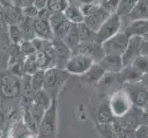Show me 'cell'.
I'll list each match as a JSON object with an SVG mask.
<instances>
[{"label":"cell","mask_w":148,"mask_h":138,"mask_svg":"<svg viewBox=\"0 0 148 138\" xmlns=\"http://www.w3.org/2000/svg\"><path fill=\"white\" fill-rule=\"evenodd\" d=\"M57 135V100L53 99L38 126L37 138H56Z\"/></svg>","instance_id":"cell-1"},{"label":"cell","mask_w":148,"mask_h":138,"mask_svg":"<svg viewBox=\"0 0 148 138\" xmlns=\"http://www.w3.org/2000/svg\"><path fill=\"white\" fill-rule=\"evenodd\" d=\"M69 74L64 69L51 67L44 70L43 89L52 99L57 97L59 90L68 79Z\"/></svg>","instance_id":"cell-2"},{"label":"cell","mask_w":148,"mask_h":138,"mask_svg":"<svg viewBox=\"0 0 148 138\" xmlns=\"http://www.w3.org/2000/svg\"><path fill=\"white\" fill-rule=\"evenodd\" d=\"M21 78L13 74L4 72L0 75V95L7 100H14L21 95Z\"/></svg>","instance_id":"cell-3"},{"label":"cell","mask_w":148,"mask_h":138,"mask_svg":"<svg viewBox=\"0 0 148 138\" xmlns=\"http://www.w3.org/2000/svg\"><path fill=\"white\" fill-rule=\"evenodd\" d=\"M121 26V16L117 12L111 13L100 26L98 32H96V42H98L100 44L103 43L105 41L120 32Z\"/></svg>","instance_id":"cell-4"},{"label":"cell","mask_w":148,"mask_h":138,"mask_svg":"<svg viewBox=\"0 0 148 138\" xmlns=\"http://www.w3.org/2000/svg\"><path fill=\"white\" fill-rule=\"evenodd\" d=\"M93 64L94 61L88 56L82 54L72 53L65 65L64 70L69 75L82 76L92 66Z\"/></svg>","instance_id":"cell-5"},{"label":"cell","mask_w":148,"mask_h":138,"mask_svg":"<svg viewBox=\"0 0 148 138\" xmlns=\"http://www.w3.org/2000/svg\"><path fill=\"white\" fill-rule=\"evenodd\" d=\"M109 105L115 118H121L124 116L132 108V102L124 89L117 91L112 95L109 101Z\"/></svg>","instance_id":"cell-6"},{"label":"cell","mask_w":148,"mask_h":138,"mask_svg":"<svg viewBox=\"0 0 148 138\" xmlns=\"http://www.w3.org/2000/svg\"><path fill=\"white\" fill-rule=\"evenodd\" d=\"M130 36L126 32H118L114 36L101 43L105 54L121 56L128 45Z\"/></svg>","instance_id":"cell-7"},{"label":"cell","mask_w":148,"mask_h":138,"mask_svg":"<svg viewBox=\"0 0 148 138\" xmlns=\"http://www.w3.org/2000/svg\"><path fill=\"white\" fill-rule=\"evenodd\" d=\"M124 90L128 95L132 106L143 110L148 99V90L141 83V81L132 84H125Z\"/></svg>","instance_id":"cell-8"},{"label":"cell","mask_w":148,"mask_h":138,"mask_svg":"<svg viewBox=\"0 0 148 138\" xmlns=\"http://www.w3.org/2000/svg\"><path fill=\"white\" fill-rule=\"evenodd\" d=\"M72 53L85 54L92 59L94 63H99L105 55L102 45L96 41L80 43L77 47L72 51Z\"/></svg>","instance_id":"cell-9"},{"label":"cell","mask_w":148,"mask_h":138,"mask_svg":"<svg viewBox=\"0 0 148 138\" xmlns=\"http://www.w3.org/2000/svg\"><path fill=\"white\" fill-rule=\"evenodd\" d=\"M53 48L55 61V67L60 69H64L65 65L69 60L72 51L66 45L63 41L53 40Z\"/></svg>","instance_id":"cell-10"},{"label":"cell","mask_w":148,"mask_h":138,"mask_svg":"<svg viewBox=\"0 0 148 138\" xmlns=\"http://www.w3.org/2000/svg\"><path fill=\"white\" fill-rule=\"evenodd\" d=\"M143 37L140 36H131L129 39V43L121 55L122 65L123 66H129L134 62V60L140 54L141 43L143 41Z\"/></svg>","instance_id":"cell-11"},{"label":"cell","mask_w":148,"mask_h":138,"mask_svg":"<svg viewBox=\"0 0 148 138\" xmlns=\"http://www.w3.org/2000/svg\"><path fill=\"white\" fill-rule=\"evenodd\" d=\"M32 29L35 34V37L42 39V40L53 41L54 39L53 32L48 20H42L38 18L33 19Z\"/></svg>","instance_id":"cell-12"},{"label":"cell","mask_w":148,"mask_h":138,"mask_svg":"<svg viewBox=\"0 0 148 138\" xmlns=\"http://www.w3.org/2000/svg\"><path fill=\"white\" fill-rule=\"evenodd\" d=\"M99 64L106 73L110 74H117L123 67L121 56L113 54H105Z\"/></svg>","instance_id":"cell-13"},{"label":"cell","mask_w":148,"mask_h":138,"mask_svg":"<svg viewBox=\"0 0 148 138\" xmlns=\"http://www.w3.org/2000/svg\"><path fill=\"white\" fill-rule=\"evenodd\" d=\"M143 75L134 69L132 65L123 66L121 71L117 73V81L121 84H132L140 82Z\"/></svg>","instance_id":"cell-14"},{"label":"cell","mask_w":148,"mask_h":138,"mask_svg":"<svg viewBox=\"0 0 148 138\" xmlns=\"http://www.w3.org/2000/svg\"><path fill=\"white\" fill-rule=\"evenodd\" d=\"M101 6V5H100ZM110 15V12L105 10L103 8H100V9L95 14L91 15V16L86 17L84 19V23L88 26L91 30H93L94 32H97L100 28V26L105 20L108 19V17Z\"/></svg>","instance_id":"cell-15"},{"label":"cell","mask_w":148,"mask_h":138,"mask_svg":"<svg viewBox=\"0 0 148 138\" xmlns=\"http://www.w3.org/2000/svg\"><path fill=\"white\" fill-rule=\"evenodd\" d=\"M106 72L99 65V64L94 63L92 66L84 75L81 76V78H82V81L84 83L93 85V84L99 83V81L103 78Z\"/></svg>","instance_id":"cell-16"},{"label":"cell","mask_w":148,"mask_h":138,"mask_svg":"<svg viewBox=\"0 0 148 138\" xmlns=\"http://www.w3.org/2000/svg\"><path fill=\"white\" fill-rule=\"evenodd\" d=\"M129 36H148V19H134L127 28L126 32Z\"/></svg>","instance_id":"cell-17"},{"label":"cell","mask_w":148,"mask_h":138,"mask_svg":"<svg viewBox=\"0 0 148 138\" xmlns=\"http://www.w3.org/2000/svg\"><path fill=\"white\" fill-rule=\"evenodd\" d=\"M10 45L8 34H0V70L8 68Z\"/></svg>","instance_id":"cell-18"},{"label":"cell","mask_w":148,"mask_h":138,"mask_svg":"<svg viewBox=\"0 0 148 138\" xmlns=\"http://www.w3.org/2000/svg\"><path fill=\"white\" fill-rule=\"evenodd\" d=\"M118 138H135V130L127 125L120 119H115L112 122Z\"/></svg>","instance_id":"cell-19"},{"label":"cell","mask_w":148,"mask_h":138,"mask_svg":"<svg viewBox=\"0 0 148 138\" xmlns=\"http://www.w3.org/2000/svg\"><path fill=\"white\" fill-rule=\"evenodd\" d=\"M129 16L134 19H148V0H138L132 8Z\"/></svg>","instance_id":"cell-20"},{"label":"cell","mask_w":148,"mask_h":138,"mask_svg":"<svg viewBox=\"0 0 148 138\" xmlns=\"http://www.w3.org/2000/svg\"><path fill=\"white\" fill-rule=\"evenodd\" d=\"M64 15L65 19L72 24H80L84 22V15L80 9V7L76 6H69L66 8V9L64 11Z\"/></svg>","instance_id":"cell-21"},{"label":"cell","mask_w":148,"mask_h":138,"mask_svg":"<svg viewBox=\"0 0 148 138\" xmlns=\"http://www.w3.org/2000/svg\"><path fill=\"white\" fill-rule=\"evenodd\" d=\"M115 116L111 112L109 103H103L97 112V120L99 124H112L115 121Z\"/></svg>","instance_id":"cell-22"},{"label":"cell","mask_w":148,"mask_h":138,"mask_svg":"<svg viewBox=\"0 0 148 138\" xmlns=\"http://www.w3.org/2000/svg\"><path fill=\"white\" fill-rule=\"evenodd\" d=\"M72 25L73 24L71 22H69L66 19L64 20H63L61 23H59L57 26L53 29L54 39L63 41L66 36H67V34L69 33L71 28H72Z\"/></svg>","instance_id":"cell-23"},{"label":"cell","mask_w":148,"mask_h":138,"mask_svg":"<svg viewBox=\"0 0 148 138\" xmlns=\"http://www.w3.org/2000/svg\"><path fill=\"white\" fill-rule=\"evenodd\" d=\"M63 42L68 46L71 51H74L79 45L80 39H79L77 28H76L75 24L72 25V28H71L69 33L67 34V36L63 40Z\"/></svg>","instance_id":"cell-24"},{"label":"cell","mask_w":148,"mask_h":138,"mask_svg":"<svg viewBox=\"0 0 148 138\" xmlns=\"http://www.w3.org/2000/svg\"><path fill=\"white\" fill-rule=\"evenodd\" d=\"M76 28H77L80 43L96 41V32H94L93 30H91L84 22L77 24L76 25Z\"/></svg>","instance_id":"cell-25"},{"label":"cell","mask_w":148,"mask_h":138,"mask_svg":"<svg viewBox=\"0 0 148 138\" xmlns=\"http://www.w3.org/2000/svg\"><path fill=\"white\" fill-rule=\"evenodd\" d=\"M53 99L48 95V93L44 89H40L37 92H35L33 102L39 104L40 106L43 107L45 110H47L51 103H52Z\"/></svg>","instance_id":"cell-26"},{"label":"cell","mask_w":148,"mask_h":138,"mask_svg":"<svg viewBox=\"0 0 148 138\" xmlns=\"http://www.w3.org/2000/svg\"><path fill=\"white\" fill-rule=\"evenodd\" d=\"M8 37L10 41V43H14V44H19V43L23 40L21 30H20L18 24L8 25Z\"/></svg>","instance_id":"cell-27"},{"label":"cell","mask_w":148,"mask_h":138,"mask_svg":"<svg viewBox=\"0 0 148 138\" xmlns=\"http://www.w3.org/2000/svg\"><path fill=\"white\" fill-rule=\"evenodd\" d=\"M131 65L144 76L148 73V57L145 55L139 54Z\"/></svg>","instance_id":"cell-28"},{"label":"cell","mask_w":148,"mask_h":138,"mask_svg":"<svg viewBox=\"0 0 148 138\" xmlns=\"http://www.w3.org/2000/svg\"><path fill=\"white\" fill-rule=\"evenodd\" d=\"M44 82V70L40 69L30 76V84L35 92L43 89Z\"/></svg>","instance_id":"cell-29"},{"label":"cell","mask_w":148,"mask_h":138,"mask_svg":"<svg viewBox=\"0 0 148 138\" xmlns=\"http://www.w3.org/2000/svg\"><path fill=\"white\" fill-rule=\"evenodd\" d=\"M38 70H40V69L37 65L34 54L27 56V57H25V60H24V75L32 76L35 72H37Z\"/></svg>","instance_id":"cell-30"},{"label":"cell","mask_w":148,"mask_h":138,"mask_svg":"<svg viewBox=\"0 0 148 138\" xmlns=\"http://www.w3.org/2000/svg\"><path fill=\"white\" fill-rule=\"evenodd\" d=\"M68 6V0H48L46 8L51 12H64Z\"/></svg>","instance_id":"cell-31"},{"label":"cell","mask_w":148,"mask_h":138,"mask_svg":"<svg viewBox=\"0 0 148 138\" xmlns=\"http://www.w3.org/2000/svg\"><path fill=\"white\" fill-rule=\"evenodd\" d=\"M98 130L101 138H118L112 124H99Z\"/></svg>","instance_id":"cell-32"},{"label":"cell","mask_w":148,"mask_h":138,"mask_svg":"<svg viewBox=\"0 0 148 138\" xmlns=\"http://www.w3.org/2000/svg\"><path fill=\"white\" fill-rule=\"evenodd\" d=\"M138 0H121L119 8L117 9V13H118L120 16L121 17L122 15H129V13L131 12V10L132 9V8L134 7V5L136 4V2Z\"/></svg>","instance_id":"cell-33"},{"label":"cell","mask_w":148,"mask_h":138,"mask_svg":"<svg viewBox=\"0 0 148 138\" xmlns=\"http://www.w3.org/2000/svg\"><path fill=\"white\" fill-rule=\"evenodd\" d=\"M101 6L99 4H97L96 2H90V3H85L82 4L80 7L81 11H82L84 17H88L91 15L95 14L96 12H98L100 9Z\"/></svg>","instance_id":"cell-34"},{"label":"cell","mask_w":148,"mask_h":138,"mask_svg":"<svg viewBox=\"0 0 148 138\" xmlns=\"http://www.w3.org/2000/svg\"><path fill=\"white\" fill-rule=\"evenodd\" d=\"M18 45H19L20 51H21V53L23 54L25 57H27V56H29L30 54H35V52H36L32 42L29 40H22Z\"/></svg>","instance_id":"cell-35"},{"label":"cell","mask_w":148,"mask_h":138,"mask_svg":"<svg viewBox=\"0 0 148 138\" xmlns=\"http://www.w3.org/2000/svg\"><path fill=\"white\" fill-rule=\"evenodd\" d=\"M120 2H121V0H102L101 7L111 14L117 11V9L119 8Z\"/></svg>","instance_id":"cell-36"},{"label":"cell","mask_w":148,"mask_h":138,"mask_svg":"<svg viewBox=\"0 0 148 138\" xmlns=\"http://www.w3.org/2000/svg\"><path fill=\"white\" fill-rule=\"evenodd\" d=\"M32 133L29 131V129L25 124L18 125L16 127V129L13 132L12 138H30Z\"/></svg>","instance_id":"cell-37"},{"label":"cell","mask_w":148,"mask_h":138,"mask_svg":"<svg viewBox=\"0 0 148 138\" xmlns=\"http://www.w3.org/2000/svg\"><path fill=\"white\" fill-rule=\"evenodd\" d=\"M65 19V17L64 15V12H52L51 16L49 18V23L51 25L52 30L55 28L59 23H61L63 20Z\"/></svg>","instance_id":"cell-38"},{"label":"cell","mask_w":148,"mask_h":138,"mask_svg":"<svg viewBox=\"0 0 148 138\" xmlns=\"http://www.w3.org/2000/svg\"><path fill=\"white\" fill-rule=\"evenodd\" d=\"M39 10L35 8L33 5L32 6H28V7H25L21 8V14L22 16L25 18H28V19H35L37 18V15H38Z\"/></svg>","instance_id":"cell-39"},{"label":"cell","mask_w":148,"mask_h":138,"mask_svg":"<svg viewBox=\"0 0 148 138\" xmlns=\"http://www.w3.org/2000/svg\"><path fill=\"white\" fill-rule=\"evenodd\" d=\"M135 138H148V125H139L135 129Z\"/></svg>","instance_id":"cell-40"},{"label":"cell","mask_w":148,"mask_h":138,"mask_svg":"<svg viewBox=\"0 0 148 138\" xmlns=\"http://www.w3.org/2000/svg\"><path fill=\"white\" fill-rule=\"evenodd\" d=\"M51 13H52V12H51L47 8L40 9L39 12H38V15H37V18L40 19L48 20V21H49V18L51 16Z\"/></svg>","instance_id":"cell-41"},{"label":"cell","mask_w":148,"mask_h":138,"mask_svg":"<svg viewBox=\"0 0 148 138\" xmlns=\"http://www.w3.org/2000/svg\"><path fill=\"white\" fill-rule=\"evenodd\" d=\"M140 54L145 55L148 57V40L143 39L141 43V49H140Z\"/></svg>","instance_id":"cell-42"},{"label":"cell","mask_w":148,"mask_h":138,"mask_svg":"<svg viewBox=\"0 0 148 138\" xmlns=\"http://www.w3.org/2000/svg\"><path fill=\"white\" fill-rule=\"evenodd\" d=\"M47 2H48V0H34L33 6L38 10H40V9H42V8H46Z\"/></svg>","instance_id":"cell-43"},{"label":"cell","mask_w":148,"mask_h":138,"mask_svg":"<svg viewBox=\"0 0 148 138\" xmlns=\"http://www.w3.org/2000/svg\"><path fill=\"white\" fill-rule=\"evenodd\" d=\"M8 25L5 20L0 17V34H8Z\"/></svg>","instance_id":"cell-44"},{"label":"cell","mask_w":148,"mask_h":138,"mask_svg":"<svg viewBox=\"0 0 148 138\" xmlns=\"http://www.w3.org/2000/svg\"><path fill=\"white\" fill-rule=\"evenodd\" d=\"M140 121H141V124H143V125H148V111L142 110Z\"/></svg>","instance_id":"cell-45"},{"label":"cell","mask_w":148,"mask_h":138,"mask_svg":"<svg viewBox=\"0 0 148 138\" xmlns=\"http://www.w3.org/2000/svg\"><path fill=\"white\" fill-rule=\"evenodd\" d=\"M33 3H34V0H20L18 8H22L28 7V6H32Z\"/></svg>","instance_id":"cell-46"},{"label":"cell","mask_w":148,"mask_h":138,"mask_svg":"<svg viewBox=\"0 0 148 138\" xmlns=\"http://www.w3.org/2000/svg\"><path fill=\"white\" fill-rule=\"evenodd\" d=\"M141 83L144 85L145 88L147 89V90H148V73L143 76V78L141 79Z\"/></svg>","instance_id":"cell-47"},{"label":"cell","mask_w":148,"mask_h":138,"mask_svg":"<svg viewBox=\"0 0 148 138\" xmlns=\"http://www.w3.org/2000/svg\"><path fill=\"white\" fill-rule=\"evenodd\" d=\"M77 2L81 4H85V3H90V2H95V0H76Z\"/></svg>","instance_id":"cell-48"},{"label":"cell","mask_w":148,"mask_h":138,"mask_svg":"<svg viewBox=\"0 0 148 138\" xmlns=\"http://www.w3.org/2000/svg\"><path fill=\"white\" fill-rule=\"evenodd\" d=\"M143 110L148 111V99H147V101H146V103H145V107H144V108H143Z\"/></svg>","instance_id":"cell-49"},{"label":"cell","mask_w":148,"mask_h":138,"mask_svg":"<svg viewBox=\"0 0 148 138\" xmlns=\"http://www.w3.org/2000/svg\"><path fill=\"white\" fill-rule=\"evenodd\" d=\"M0 10H1V6H0Z\"/></svg>","instance_id":"cell-50"},{"label":"cell","mask_w":148,"mask_h":138,"mask_svg":"<svg viewBox=\"0 0 148 138\" xmlns=\"http://www.w3.org/2000/svg\"><path fill=\"white\" fill-rule=\"evenodd\" d=\"M95 1H96V0H95Z\"/></svg>","instance_id":"cell-51"}]
</instances>
